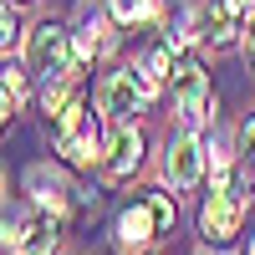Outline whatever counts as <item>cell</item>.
<instances>
[{"label":"cell","instance_id":"obj_7","mask_svg":"<svg viewBox=\"0 0 255 255\" xmlns=\"http://www.w3.org/2000/svg\"><path fill=\"white\" fill-rule=\"evenodd\" d=\"M163 240V220H158V209H153V199H138V204H128L123 215H118V225H113V245H118V255H143V250H153Z\"/></svg>","mask_w":255,"mask_h":255},{"label":"cell","instance_id":"obj_1","mask_svg":"<svg viewBox=\"0 0 255 255\" xmlns=\"http://www.w3.org/2000/svg\"><path fill=\"white\" fill-rule=\"evenodd\" d=\"M51 143H56V153L77 163V168H92L102 158V133H97V113L87 108V97H77L51 118Z\"/></svg>","mask_w":255,"mask_h":255},{"label":"cell","instance_id":"obj_20","mask_svg":"<svg viewBox=\"0 0 255 255\" xmlns=\"http://www.w3.org/2000/svg\"><path fill=\"white\" fill-rule=\"evenodd\" d=\"M204 255H209V250H204Z\"/></svg>","mask_w":255,"mask_h":255},{"label":"cell","instance_id":"obj_14","mask_svg":"<svg viewBox=\"0 0 255 255\" xmlns=\"http://www.w3.org/2000/svg\"><path fill=\"white\" fill-rule=\"evenodd\" d=\"M215 10L230 20V26H250V15H255V0H220Z\"/></svg>","mask_w":255,"mask_h":255},{"label":"cell","instance_id":"obj_11","mask_svg":"<svg viewBox=\"0 0 255 255\" xmlns=\"http://www.w3.org/2000/svg\"><path fill=\"white\" fill-rule=\"evenodd\" d=\"M72 36H77V61L108 56V51L118 46V36L108 31V20H102V15H87V20H82V31H72Z\"/></svg>","mask_w":255,"mask_h":255},{"label":"cell","instance_id":"obj_4","mask_svg":"<svg viewBox=\"0 0 255 255\" xmlns=\"http://www.w3.org/2000/svg\"><path fill=\"white\" fill-rule=\"evenodd\" d=\"M168 87H174V108H179V123L184 128H204L209 113H215V92H209V77L194 56L179 51V67L168 77Z\"/></svg>","mask_w":255,"mask_h":255},{"label":"cell","instance_id":"obj_10","mask_svg":"<svg viewBox=\"0 0 255 255\" xmlns=\"http://www.w3.org/2000/svg\"><path fill=\"white\" fill-rule=\"evenodd\" d=\"M26 189L36 194L41 209H51V215H67V209L77 204V189L61 179V174H51V168H31V174H26Z\"/></svg>","mask_w":255,"mask_h":255},{"label":"cell","instance_id":"obj_19","mask_svg":"<svg viewBox=\"0 0 255 255\" xmlns=\"http://www.w3.org/2000/svg\"><path fill=\"white\" fill-rule=\"evenodd\" d=\"M245 255H255V240H250V245H245Z\"/></svg>","mask_w":255,"mask_h":255},{"label":"cell","instance_id":"obj_15","mask_svg":"<svg viewBox=\"0 0 255 255\" xmlns=\"http://www.w3.org/2000/svg\"><path fill=\"white\" fill-rule=\"evenodd\" d=\"M240 158H245V168L255 163V113L240 123Z\"/></svg>","mask_w":255,"mask_h":255},{"label":"cell","instance_id":"obj_5","mask_svg":"<svg viewBox=\"0 0 255 255\" xmlns=\"http://www.w3.org/2000/svg\"><path fill=\"white\" fill-rule=\"evenodd\" d=\"M245 204H250V179L235 184V189H209V199L199 204V235L209 245H225L230 235H240Z\"/></svg>","mask_w":255,"mask_h":255},{"label":"cell","instance_id":"obj_16","mask_svg":"<svg viewBox=\"0 0 255 255\" xmlns=\"http://www.w3.org/2000/svg\"><path fill=\"white\" fill-rule=\"evenodd\" d=\"M15 41H20V20H15V10L5 5V15H0V46H5V51H10V46H15Z\"/></svg>","mask_w":255,"mask_h":255},{"label":"cell","instance_id":"obj_12","mask_svg":"<svg viewBox=\"0 0 255 255\" xmlns=\"http://www.w3.org/2000/svg\"><path fill=\"white\" fill-rule=\"evenodd\" d=\"M113 20H123V26H143V20H163V5L158 0H108Z\"/></svg>","mask_w":255,"mask_h":255},{"label":"cell","instance_id":"obj_8","mask_svg":"<svg viewBox=\"0 0 255 255\" xmlns=\"http://www.w3.org/2000/svg\"><path fill=\"white\" fill-rule=\"evenodd\" d=\"M204 168H209V148L194 138V128H184V133L168 138V148H163V174H168L174 189H194L204 179Z\"/></svg>","mask_w":255,"mask_h":255},{"label":"cell","instance_id":"obj_18","mask_svg":"<svg viewBox=\"0 0 255 255\" xmlns=\"http://www.w3.org/2000/svg\"><path fill=\"white\" fill-rule=\"evenodd\" d=\"M250 194H255V163H250Z\"/></svg>","mask_w":255,"mask_h":255},{"label":"cell","instance_id":"obj_9","mask_svg":"<svg viewBox=\"0 0 255 255\" xmlns=\"http://www.w3.org/2000/svg\"><path fill=\"white\" fill-rule=\"evenodd\" d=\"M138 163H143V133L133 123H118V133L108 143V158H102V168H108L113 179H128V174H138Z\"/></svg>","mask_w":255,"mask_h":255},{"label":"cell","instance_id":"obj_2","mask_svg":"<svg viewBox=\"0 0 255 255\" xmlns=\"http://www.w3.org/2000/svg\"><path fill=\"white\" fill-rule=\"evenodd\" d=\"M26 67L36 77H56V72H72L77 67V36L67 20H41L26 41Z\"/></svg>","mask_w":255,"mask_h":255},{"label":"cell","instance_id":"obj_3","mask_svg":"<svg viewBox=\"0 0 255 255\" xmlns=\"http://www.w3.org/2000/svg\"><path fill=\"white\" fill-rule=\"evenodd\" d=\"M153 82H148V72L143 67H123V72H113L108 82H102V97H97V108H102V118H113V123H133L148 102H153Z\"/></svg>","mask_w":255,"mask_h":255},{"label":"cell","instance_id":"obj_6","mask_svg":"<svg viewBox=\"0 0 255 255\" xmlns=\"http://www.w3.org/2000/svg\"><path fill=\"white\" fill-rule=\"evenodd\" d=\"M61 240V215L36 209V215H5V255H51Z\"/></svg>","mask_w":255,"mask_h":255},{"label":"cell","instance_id":"obj_13","mask_svg":"<svg viewBox=\"0 0 255 255\" xmlns=\"http://www.w3.org/2000/svg\"><path fill=\"white\" fill-rule=\"evenodd\" d=\"M20 102H26V72L5 67V92H0V113H5V123L20 113Z\"/></svg>","mask_w":255,"mask_h":255},{"label":"cell","instance_id":"obj_17","mask_svg":"<svg viewBox=\"0 0 255 255\" xmlns=\"http://www.w3.org/2000/svg\"><path fill=\"white\" fill-rule=\"evenodd\" d=\"M245 51H250V61H255V20H250V36H245Z\"/></svg>","mask_w":255,"mask_h":255}]
</instances>
